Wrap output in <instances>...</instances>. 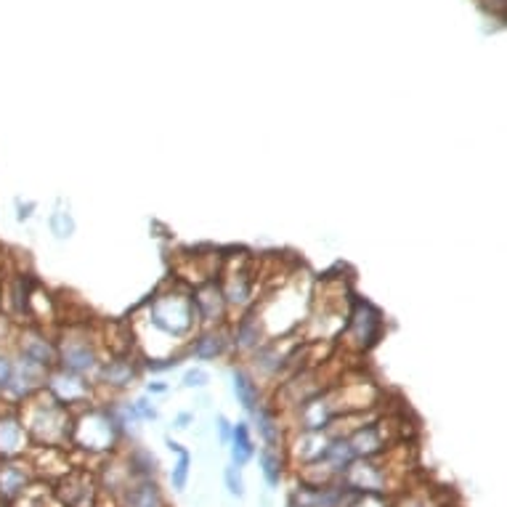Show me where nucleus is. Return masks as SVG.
<instances>
[{"label": "nucleus", "mask_w": 507, "mask_h": 507, "mask_svg": "<svg viewBox=\"0 0 507 507\" xmlns=\"http://www.w3.org/2000/svg\"><path fill=\"white\" fill-rule=\"evenodd\" d=\"M24 430H29L37 441L54 446V444H62L64 438L72 436V422H70V414L64 404H59L56 399L46 402L40 406H32L27 422H21Z\"/></svg>", "instance_id": "1"}, {"label": "nucleus", "mask_w": 507, "mask_h": 507, "mask_svg": "<svg viewBox=\"0 0 507 507\" xmlns=\"http://www.w3.org/2000/svg\"><path fill=\"white\" fill-rule=\"evenodd\" d=\"M195 313H197V305H195L192 298H187V295H165V298L154 301L152 321L168 335H181V332H187L192 327Z\"/></svg>", "instance_id": "2"}, {"label": "nucleus", "mask_w": 507, "mask_h": 507, "mask_svg": "<svg viewBox=\"0 0 507 507\" xmlns=\"http://www.w3.org/2000/svg\"><path fill=\"white\" fill-rule=\"evenodd\" d=\"M75 430H86V433H91V438L83 441L86 449H109L112 441H114V430H117V425L109 420V414L94 411V414H88L86 422L78 425Z\"/></svg>", "instance_id": "3"}, {"label": "nucleus", "mask_w": 507, "mask_h": 507, "mask_svg": "<svg viewBox=\"0 0 507 507\" xmlns=\"http://www.w3.org/2000/svg\"><path fill=\"white\" fill-rule=\"evenodd\" d=\"M27 444V430L19 417L13 414H0V457L11 460L16 457Z\"/></svg>", "instance_id": "4"}, {"label": "nucleus", "mask_w": 507, "mask_h": 507, "mask_svg": "<svg viewBox=\"0 0 507 507\" xmlns=\"http://www.w3.org/2000/svg\"><path fill=\"white\" fill-rule=\"evenodd\" d=\"M351 329H359L356 340L362 348H370L380 335V313L370 303L356 305V313L351 316Z\"/></svg>", "instance_id": "5"}, {"label": "nucleus", "mask_w": 507, "mask_h": 507, "mask_svg": "<svg viewBox=\"0 0 507 507\" xmlns=\"http://www.w3.org/2000/svg\"><path fill=\"white\" fill-rule=\"evenodd\" d=\"M48 388H51V394H54V399L59 404H75V402L86 399V394H88L86 386H83V380H78L70 370L62 372V375H54L51 383H48Z\"/></svg>", "instance_id": "6"}, {"label": "nucleus", "mask_w": 507, "mask_h": 507, "mask_svg": "<svg viewBox=\"0 0 507 507\" xmlns=\"http://www.w3.org/2000/svg\"><path fill=\"white\" fill-rule=\"evenodd\" d=\"M348 470V486L351 489H356V492H380V486H383V473L375 468V465H370V462H364V465H348L345 468Z\"/></svg>", "instance_id": "7"}, {"label": "nucleus", "mask_w": 507, "mask_h": 507, "mask_svg": "<svg viewBox=\"0 0 507 507\" xmlns=\"http://www.w3.org/2000/svg\"><path fill=\"white\" fill-rule=\"evenodd\" d=\"M88 481H91V478H88L86 473H75V476H70V478L64 481V486H70V492L64 489V492H62V500H64L70 507H91L94 486L86 489Z\"/></svg>", "instance_id": "8"}, {"label": "nucleus", "mask_w": 507, "mask_h": 507, "mask_svg": "<svg viewBox=\"0 0 507 507\" xmlns=\"http://www.w3.org/2000/svg\"><path fill=\"white\" fill-rule=\"evenodd\" d=\"M24 486H27V473L16 462H3L0 465V497L13 500L16 495H21Z\"/></svg>", "instance_id": "9"}, {"label": "nucleus", "mask_w": 507, "mask_h": 507, "mask_svg": "<svg viewBox=\"0 0 507 507\" xmlns=\"http://www.w3.org/2000/svg\"><path fill=\"white\" fill-rule=\"evenodd\" d=\"M62 359H64V370H70V372H88L96 364V356L86 343H78V345L72 343L70 348H64Z\"/></svg>", "instance_id": "10"}, {"label": "nucleus", "mask_w": 507, "mask_h": 507, "mask_svg": "<svg viewBox=\"0 0 507 507\" xmlns=\"http://www.w3.org/2000/svg\"><path fill=\"white\" fill-rule=\"evenodd\" d=\"M125 507H162L160 489L152 481H141L138 486H133L125 497Z\"/></svg>", "instance_id": "11"}, {"label": "nucleus", "mask_w": 507, "mask_h": 507, "mask_svg": "<svg viewBox=\"0 0 507 507\" xmlns=\"http://www.w3.org/2000/svg\"><path fill=\"white\" fill-rule=\"evenodd\" d=\"M231 441H234V446H231L234 462H237V465L250 462V457L255 454V446H253V438H250V430H247L245 422H237V425H234V430H231Z\"/></svg>", "instance_id": "12"}, {"label": "nucleus", "mask_w": 507, "mask_h": 507, "mask_svg": "<svg viewBox=\"0 0 507 507\" xmlns=\"http://www.w3.org/2000/svg\"><path fill=\"white\" fill-rule=\"evenodd\" d=\"M234 394L239 399V404L245 406L247 411H255V404H258V388L253 383V378L242 370H234Z\"/></svg>", "instance_id": "13"}, {"label": "nucleus", "mask_w": 507, "mask_h": 507, "mask_svg": "<svg viewBox=\"0 0 507 507\" xmlns=\"http://www.w3.org/2000/svg\"><path fill=\"white\" fill-rule=\"evenodd\" d=\"M21 356L29 359V362H35V364H40V367H48V364L54 362V348H51L43 337L29 335V337L21 343Z\"/></svg>", "instance_id": "14"}, {"label": "nucleus", "mask_w": 507, "mask_h": 507, "mask_svg": "<svg viewBox=\"0 0 507 507\" xmlns=\"http://www.w3.org/2000/svg\"><path fill=\"white\" fill-rule=\"evenodd\" d=\"M332 417V406L327 399H313L303 409V422L308 430H321Z\"/></svg>", "instance_id": "15"}, {"label": "nucleus", "mask_w": 507, "mask_h": 507, "mask_svg": "<svg viewBox=\"0 0 507 507\" xmlns=\"http://www.w3.org/2000/svg\"><path fill=\"white\" fill-rule=\"evenodd\" d=\"M104 380H109L112 386H128L133 378V367L128 362H109L102 370Z\"/></svg>", "instance_id": "16"}, {"label": "nucleus", "mask_w": 507, "mask_h": 507, "mask_svg": "<svg viewBox=\"0 0 507 507\" xmlns=\"http://www.w3.org/2000/svg\"><path fill=\"white\" fill-rule=\"evenodd\" d=\"M223 348H226V340H223L220 335H204V337L197 340V345H195V356H200V359H215V356L223 353Z\"/></svg>", "instance_id": "17"}, {"label": "nucleus", "mask_w": 507, "mask_h": 507, "mask_svg": "<svg viewBox=\"0 0 507 507\" xmlns=\"http://www.w3.org/2000/svg\"><path fill=\"white\" fill-rule=\"evenodd\" d=\"M261 462H263V476H266L269 486H277L279 478H282V462H279V457L269 449V452L261 454Z\"/></svg>", "instance_id": "18"}, {"label": "nucleus", "mask_w": 507, "mask_h": 507, "mask_svg": "<svg viewBox=\"0 0 507 507\" xmlns=\"http://www.w3.org/2000/svg\"><path fill=\"white\" fill-rule=\"evenodd\" d=\"M51 231H54L59 239L72 237V231H75V220H72V215L64 212V210H56V212L51 215Z\"/></svg>", "instance_id": "19"}, {"label": "nucleus", "mask_w": 507, "mask_h": 507, "mask_svg": "<svg viewBox=\"0 0 507 507\" xmlns=\"http://www.w3.org/2000/svg\"><path fill=\"white\" fill-rule=\"evenodd\" d=\"M258 430H261V436H263L271 446L279 444V425H277V420H274L269 411H258Z\"/></svg>", "instance_id": "20"}, {"label": "nucleus", "mask_w": 507, "mask_h": 507, "mask_svg": "<svg viewBox=\"0 0 507 507\" xmlns=\"http://www.w3.org/2000/svg\"><path fill=\"white\" fill-rule=\"evenodd\" d=\"M189 465H192V454L189 452H179V465L173 468V486L179 489V492H184V486H187V478H189Z\"/></svg>", "instance_id": "21"}, {"label": "nucleus", "mask_w": 507, "mask_h": 507, "mask_svg": "<svg viewBox=\"0 0 507 507\" xmlns=\"http://www.w3.org/2000/svg\"><path fill=\"white\" fill-rule=\"evenodd\" d=\"M226 486L234 497H242L245 495V486H242V476L237 473V468H226Z\"/></svg>", "instance_id": "22"}, {"label": "nucleus", "mask_w": 507, "mask_h": 507, "mask_svg": "<svg viewBox=\"0 0 507 507\" xmlns=\"http://www.w3.org/2000/svg\"><path fill=\"white\" fill-rule=\"evenodd\" d=\"M207 383V372L204 370H189L187 375H184V386L187 388H200Z\"/></svg>", "instance_id": "23"}, {"label": "nucleus", "mask_w": 507, "mask_h": 507, "mask_svg": "<svg viewBox=\"0 0 507 507\" xmlns=\"http://www.w3.org/2000/svg\"><path fill=\"white\" fill-rule=\"evenodd\" d=\"M133 414H138L141 420H154V417H157V409L149 404L146 399H138V402L133 404Z\"/></svg>", "instance_id": "24"}, {"label": "nucleus", "mask_w": 507, "mask_h": 507, "mask_svg": "<svg viewBox=\"0 0 507 507\" xmlns=\"http://www.w3.org/2000/svg\"><path fill=\"white\" fill-rule=\"evenodd\" d=\"M351 507H388L383 503V497H378V492H370V497H362L359 503H353Z\"/></svg>", "instance_id": "25"}, {"label": "nucleus", "mask_w": 507, "mask_h": 507, "mask_svg": "<svg viewBox=\"0 0 507 507\" xmlns=\"http://www.w3.org/2000/svg\"><path fill=\"white\" fill-rule=\"evenodd\" d=\"M11 372H13V364H11L5 356H0V388H5V386H8Z\"/></svg>", "instance_id": "26"}, {"label": "nucleus", "mask_w": 507, "mask_h": 507, "mask_svg": "<svg viewBox=\"0 0 507 507\" xmlns=\"http://www.w3.org/2000/svg\"><path fill=\"white\" fill-rule=\"evenodd\" d=\"M218 428H220V438H223V441H229L234 428L229 425V420H226V417H218Z\"/></svg>", "instance_id": "27"}, {"label": "nucleus", "mask_w": 507, "mask_h": 507, "mask_svg": "<svg viewBox=\"0 0 507 507\" xmlns=\"http://www.w3.org/2000/svg\"><path fill=\"white\" fill-rule=\"evenodd\" d=\"M176 364H179V362H176V359H173V362H149V364H146V367H149V370H154V372H157V370H170V367H176Z\"/></svg>", "instance_id": "28"}, {"label": "nucleus", "mask_w": 507, "mask_h": 507, "mask_svg": "<svg viewBox=\"0 0 507 507\" xmlns=\"http://www.w3.org/2000/svg\"><path fill=\"white\" fill-rule=\"evenodd\" d=\"M189 422H192V414H189V411H184V414H179L176 428H189Z\"/></svg>", "instance_id": "29"}, {"label": "nucleus", "mask_w": 507, "mask_h": 507, "mask_svg": "<svg viewBox=\"0 0 507 507\" xmlns=\"http://www.w3.org/2000/svg\"><path fill=\"white\" fill-rule=\"evenodd\" d=\"M29 210H32V204H27V207H19V220H24V218H29V215H32Z\"/></svg>", "instance_id": "30"}, {"label": "nucleus", "mask_w": 507, "mask_h": 507, "mask_svg": "<svg viewBox=\"0 0 507 507\" xmlns=\"http://www.w3.org/2000/svg\"><path fill=\"white\" fill-rule=\"evenodd\" d=\"M152 391H154V394H162V391H165V386H160V383H157V386H149V394H152Z\"/></svg>", "instance_id": "31"}]
</instances>
